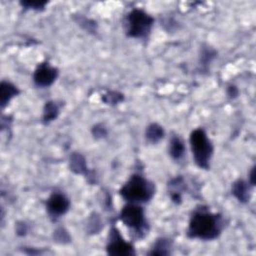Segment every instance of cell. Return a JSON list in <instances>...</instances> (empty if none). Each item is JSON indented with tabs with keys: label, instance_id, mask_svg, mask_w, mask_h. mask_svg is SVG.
<instances>
[{
	"label": "cell",
	"instance_id": "cell-1",
	"mask_svg": "<svg viewBox=\"0 0 256 256\" xmlns=\"http://www.w3.org/2000/svg\"><path fill=\"white\" fill-rule=\"evenodd\" d=\"M223 227L224 221L220 214L212 213L206 208H200L190 217L187 235L190 238L212 240L221 234Z\"/></svg>",
	"mask_w": 256,
	"mask_h": 256
},
{
	"label": "cell",
	"instance_id": "cell-2",
	"mask_svg": "<svg viewBox=\"0 0 256 256\" xmlns=\"http://www.w3.org/2000/svg\"><path fill=\"white\" fill-rule=\"evenodd\" d=\"M154 185L143 176L135 174L120 189L121 196L129 203L148 202L154 194Z\"/></svg>",
	"mask_w": 256,
	"mask_h": 256
},
{
	"label": "cell",
	"instance_id": "cell-3",
	"mask_svg": "<svg viewBox=\"0 0 256 256\" xmlns=\"http://www.w3.org/2000/svg\"><path fill=\"white\" fill-rule=\"evenodd\" d=\"M190 146L196 165L203 169L210 166V160L213 155V145L207 134L201 128L195 129L190 134Z\"/></svg>",
	"mask_w": 256,
	"mask_h": 256
},
{
	"label": "cell",
	"instance_id": "cell-4",
	"mask_svg": "<svg viewBox=\"0 0 256 256\" xmlns=\"http://www.w3.org/2000/svg\"><path fill=\"white\" fill-rule=\"evenodd\" d=\"M153 18L141 9H133L126 17L127 35L133 38H145L151 31Z\"/></svg>",
	"mask_w": 256,
	"mask_h": 256
},
{
	"label": "cell",
	"instance_id": "cell-5",
	"mask_svg": "<svg viewBox=\"0 0 256 256\" xmlns=\"http://www.w3.org/2000/svg\"><path fill=\"white\" fill-rule=\"evenodd\" d=\"M120 220L135 234L142 236L147 231V221L144 210L137 203H129L120 212Z\"/></svg>",
	"mask_w": 256,
	"mask_h": 256
},
{
	"label": "cell",
	"instance_id": "cell-6",
	"mask_svg": "<svg viewBox=\"0 0 256 256\" xmlns=\"http://www.w3.org/2000/svg\"><path fill=\"white\" fill-rule=\"evenodd\" d=\"M107 252L109 255H116V256H129L134 255L135 251L133 246L126 242L121 237L117 229L111 230L110 240L107 245Z\"/></svg>",
	"mask_w": 256,
	"mask_h": 256
},
{
	"label": "cell",
	"instance_id": "cell-7",
	"mask_svg": "<svg viewBox=\"0 0 256 256\" xmlns=\"http://www.w3.org/2000/svg\"><path fill=\"white\" fill-rule=\"evenodd\" d=\"M70 207L69 199L61 192H54L46 203L47 212L50 217L57 219L65 214Z\"/></svg>",
	"mask_w": 256,
	"mask_h": 256
},
{
	"label": "cell",
	"instance_id": "cell-8",
	"mask_svg": "<svg viewBox=\"0 0 256 256\" xmlns=\"http://www.w3.org/2000/svg\"><path fill=\"white\" fill-rule=\"evenodd\" d=\"M58 70L48 63H41L33 74V81L39 87H48L54 83Z\"/></svg>",
	"mask_w": 256,
	"mask_h": 256
},
{
	"label": "cell",
	"instance_id": "cell-9",
	"mask_svg": "<svg viewBox=\"0 0 256 256\" xmlns=\"http://www.w3.org/2000/svg\"><path fill=\"white\" fill-rule=\"evenodd\" d=\"M250 183L244 180H237L232 184L231 192L238 201L246 203L250 199Z\"/></svg>",
	"mask_w": 256,
	"mask_h": 256
},
{
	"label": "cell",
	"instance_id": "cell-10",
	"mask_svg": "<svg viewBox=\"0 0 256 256\" xmlns=\"http://www.w3.org/2000/svg\"><path fill=\"white\" fill-rule=\"evenodd\" d=\"M185 145L180 137L174 135L169 142V154L175 160H179L184 156Z\"/></svg>",
	"mask_w": 256,
	"mask_h": 256
},
{
	"label": "cell",
	"instance_id": "cell-11",
	"mask_svg": "<svg viewBox=\"0 0 256 256\" xmlns=\"http://www.w3.org/2000/svg\"><path fill=\"white\" fill-rule=\"evenodd\" d=\"M184 180L182 177H176L172 179L168 186H169V192L172 200L176 203H178L181 200V193L184 189Z\"/></svg>",
	"mask_w": 256,
	"mask_h": 256
},
{
	"label": "cell",
	"instance_id": "cell-12",
	"mask_svg": "<svg viewBox=\"0 0 256 256\" xmlns=\"http://www.w3.org/2000/svg\"><path fill=\"white\" fill-rule=\"evenodd\" d=\"M70 169L77 174L87 173V166L84 157L79 153H73L69 160Z\"/></svg>",
	"mask_w": 256,
	"mask_h": 256
},
{
	"label": "cell",
	"instance_id": "cell-13",
	"mask_svg": "<svg viewBox=\"0 0 256 256\" xmlns=\"http://www.w3.org/2000/svg\"><path fill=\"white\" fill-rule=\"evenodd\" d=\"M163 136H164V130L159 124L152 123L147 127L145 137L150 143H157L158 141L163 138Z\"/></svg>",
	"mask_w": 256,
	"mask_h": 256
},
{
	"label": "cell",
	"instance_id": "cell-14",
	"mask_svg": "<svg viewBox=\"0 0 256 256\" xmlns=\"http://www.w3.org/2000/svg\"><path fill=\"white\" fill-rule=\"evenodd\" d=\"M18 89L17 87H15L13 84L9 82H2L1 83V105L4 107L14 96L17 95Z\"/></svg>",
	"mask_w": 256,
	"mask_h": 256
},
{
	"label": "cell",
	"instance_id": "cell-15",
	"mask_svg": "<svg viewBox=\"0 0 256 256\" xmlns=\"http://www.w3.org/2000/svg\"><path fill=\"white\" fill-rule=\"evenodd\" d=\"M58 114H59V107L57 103L54 101L47 102L43 110V122L49 123L53 121L55 118H57Z\"/></svg>",
	"mask_w": 256,
	"mask_h": 256
},
{
	"label": "cell",
	"instance_id": "cell-16",
	"mask_svg": "<svg viewBox=\"0 0 256 256\" xmlns=\"http://www.w3.org/2000/svg\"><path fill=\"white\" fill-rule=\"evenodd\" d=\"M170 247L171 243L168 239L160 238L155 242L153 247L151 248L149 255H167L170 254Z\"/></svg>",
	"mask_w": 256,
	"mask_h": 256
},
{
	"label": "cell",
	"instance_id": "cell-17",
	"mask_svg": "<svg viewBox=\"0 0 256 256\" xmlns=\"http://www.w3.org/2000/svg\"><path fill=\"white\" fill-rule=\"evenodd\" d=\"M122 99H123L122 94L115 92V91L108 92L107 94L104 95V97H103V101L109 105H115L118 102L122 101Z\"/></svg>",
	"mask_w": 256,
	"mask_h": 256
},
{
	"label": "cell",
	"instance_id": "cell-18",
	"mask_svg": "<svg viewBox=\"0 0 256 256\" xmlns=\"http://www.w3.org/2000/svg\"><path fill=\"white\" fill-rule=\"evenodd\" d=\"M101 228V220L98 217V215H95L90 218L88 221V229L93 232V233H97Z\"/></svg>",
	"mask_w": 256,
	"mask_h": 256
},
{
	"label": "cell",
	"instance_id": "cell-19",
	"mask_svg": "<svg viewBox=\"0 0 256 256\" xmlns=\"http://www.w3.org/2000/svg\"><path fill=\"white\" fill-rule=\"evenodd\" d=\"M69 235L66 230H64L63 228H59L55 231V241L60 242V243H66L69 241Z\"/></svg>",
	"mask_w": 256,
	"mask_h": 256
},
{
	"label": "cell",
	"instance_id": "cell-20",
	"mask_svg": "<svg viewBox=\"0 0 256 256\" xmlns=\"http://www.w3.org/2000/svg\"><path fill=\"white\" fill-rule=\"evenodd\" d=\"M46 1L41 2V1H24L21 2L23 7H26L28 9H34V10H40L43 9L44 6L46 5Z\"/></svg>",
	"mask_w": 256,
	"mask_h": 256
},
{
	"label": "cell",
	"instance_id": "cell-21",
	"mask_svg": "<svg viewBox=\"0 0 256 256\" xmlns=\"http://www.w3.org/2000/svg\"><path fill=\"white\" fill-rule=\"evenodd\" d=\"M92 132H93V135L95 137H104L106 135V129H105V127L98 124V125H96L93 127V129H92Z\"/></svg>",
	"mask_w": 256,
	"mask_h": 256
},
{
	"label": "cell",
	"instance_id": "cell-22",
	"mask_svg": "<svg viewBox=\"0 0 256 256\" xmlns=\"http://www.w3.org/2000/svg\"><path fill=\"white\" fill-rule=\"evenodd\" d=\"M27 231V227L25 225V223H21L17 225V233L20 235H24Z\"/></svg>",
	"mask_w": 256,
	"mask_h": 256
},
{
	"label": "cell",
	"instance_id": "cell-23",
	"mask_svg": "<svg viewBox=\"0 0 256 256\" xmlns=\"http://www.w3.org/2000/svg\"><path fill=\"white\" fill-rule=\"evenodd\" d=\"M228 95L230 96V97H236V96L238 95V90L235 86H229L228 87Z\"/></svg>",
	"mask_w": 256,
	"mask_h": 256
},
{
	"label": "cell",
	"instance_id": "cell-24",
	"mask_svg": "<svg viewBox=\"0 0 256 256\" xmlns=\"http://www.w3.org/2000/svg\"><path fill=\"white\" fill-rule=\"evenodd\" d=\"M254 174H255V169H254V167L251 169V171H250V174H249V180H248V182L253 186L254 185V183H255V181H254V177H255V176H254Z\"/></svg>",
	"mask_w": 256,
	"mask_h": 256
}]
</instances>
